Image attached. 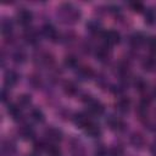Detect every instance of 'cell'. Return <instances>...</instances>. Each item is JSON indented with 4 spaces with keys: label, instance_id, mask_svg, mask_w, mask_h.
<instances>
[{
    "label": "cell",
    "instance_id": "obj_1",
    "mask_svg": "<svg viewBox=\"0 0 156 156\" xmlns=\"http://www.w3.org/2000/svg\"><path fill=\"white\" fill-rule=\"evenodd\" d=\"M56 18L60 23L66 26L76 24L82 18V10L73 2H61L56 7Z\"/></svg>",
    "mask_w": 156,
    "mask_h": 156
},
{
    "label": "cell",
    "instance_id": "obj_2",
    "mask_svg": "<svg viewBox=\"0 0 156 156\" xmlns=\"http://www.w3.org/2000/svg\"><path fill=\"white\" fill-rule=\"evenodd\" d=\"M33 62L37 67L40 68H52L55 63V57L49 51H38L34 55Z\"/></svg>",
    "mask_w": 156,
    "mask_h": 156
},
{
    "label": "cell",
    "instance_id": "obj_3",
    "mask_svg": "<svg viewBox=\"0 0 156 156\" xmlns=\"http://www.w3.org/2000/svg\"><path fill=\"white\" fill-rule=\"evenodd\" d=\"M84 98L85 99H83V100L85 102L87 111H88V113L90 116H96L98 117V116H102L105 113V106H104V104L101 101L91 98L90 95L84 96Z\"/></svg>",
    "mask_w": 156,
    "mask_h": 156
},
{
    "label": "cell",
    "instance_id": "obj_4",
    "mask_svg": "<svg viewBox=\"0 0 156 156\" xmlns=\"http://www.w3.org/2000/svg\"><path fill=\"white\" fill-rule=\"evenodd\" d=\"M33 18H34V15H33L32 10H29L27 7H20V9H17V11L15 13L16 23L22 26V27H26V28L29 27V24L32 23Z\"/></svg>",
    "mask_w": 156,
    "mask_h": 156
},
{
    "label": "cell",
    "instance_id": "obj_5",
    "mask_svg": "<svg viewBox=\"0 0 156 156\" xmlns=\"http://www.w3.org/2000/svg\"><path fill=\"white\" fill-rule=\"evenodd\" d=\"M101 39H102V44L107 45V46H115L117 44H119L121 41V34L118 30L116 29H105L101 33Z\"/></svg>",
    "mask_w": 156,
    "mask_h": 156
},
{
    "label": "cell",
    "instance_id": "obj_6",
    "mask_svg": "<svg viewBox=\"0 0 156 156\" xmlns=\"http://www.w3.org/2000/svg\"><path fill=\"white\" fill-rule=\"evenodd\" d=\"M44 136H45V140L49 141L50 144H56L63 139V132L57 127L50 126L44 130Z\"/></svg>",
    "mask_w": 156,
    "mask_h": 156
},
{
    "label": "cell",
    "instance_id": "obj_7",
    "mask_svg": "<svg viewBox=\"0 0 156 156\" xmlns=\"http://www.w3.org/2000/svg\"><path fill=\"white\" fill-rule=\"evenodd\" d=\"M41 34L44 38H46L48 40L52 41V43H57L60 39H61V35L58 33V30L56 29V27L51 23H45L43 24L41 29H40Z\"/></svg>",
    "mask_w": 156,
    "mask_h": 156
},
{
    "label": "cell",
    "instance_id": "obj_8",
    "mask_svg": "<svg viewBox=\"0 0 156 156\" xmlns=\"http://www.w3.org/2000/svg\"><path fill=\"white\" fill-rule=\"evenodd\" d=\"M106 124L112 132H116V133H121L127 129V123L117 116H108L106 118Z\"/></svg>",
    "mask_w": 156,
    "mask_h": 156
},
{
    "label": "cell",
    "instance_id": "obj_9",
    "mask_svg": "<svg viewBox=\"0 0 156 156\" xmlns=\"http://www.w3.org/2000/svg\"><path fill=\"white\" fill-rule=\"evenodd\" d=\"M18 136L22 140H33L35 136V130L29 123H22L17 129Z\"/></svg>",
    "mask_w": 156,
    "mask_h": 156
},
{
    "label": "cell",
    "instance_id": "obj_10",
    "mask_svg": "<svg viewBox=\"0 0 156 156\" xmlns=\"http://www.w3.org/2000/svg\"><path fill=\"white\" fill-rule=\"evenodd\" d=\"M17 151L16 143L12 139H4L1 141L0 156H15Z\"/></svg>",
    "mask_w": 156,
    "mask_h": 156
},
{
    "label": "cell",
    "instance_id": "obj_11",
    "mask_svg": "<svg viewBox=\"0 0 156 156\" xmlns=\"http://www.w3.org/2000/svg\"><path fill=\"white\" fill-rule=\"evenodd\" d=\"M76 76L82 82H88L95 77V72L90 66H78L76 71Z\"/></svg>",
    "mask_w": 156,
    "mask_h": 156
},
{
    "label": "cell",
    "instance_id": "obj_12",
    "mask_svg": "<svg viewBox=\"0 0 156 156\" xmlns=\"http://www.w3.org/2000/svg\"><path fill=\"white\" fill-rule=\"evenodd\" d=\"M94 56L99 62H107L111 57V48L105 44H101L94 50Z\"/></svg>",
    "mask_w": 156,
    "mask_h": 156
},
{
    "label": "cell",
    "instance_id": "obj_13",
    "mask_svg": "<svg viewBox=\"0 0 156 156\" xmlns=\"http://www.w3.org/2000/svg\"><path fill=\"white\" fill-rule=\"evenodd\" d=\"M93 121L90 118V115L87 113V112H76L73 116H72V122L73 124L77 127V128H80V129H84L85 126Z\"/></svg>",
    "mask_w": 156,
    "mask_h": 156
},
{
    "label": "cell",
    "instance_id": "obj_14",
    "mask_svg": "<svg viewBox=\"0 0 156 156\" xmlns=\"http://www.w3.org/2000/svg\"><path fill=\"white\" fill-rule=\"evenodd\" d=\"M0 29H1V34L4 38H11L13 34V21L7 16H2Z\"/></svg>",
    "mask_w": 156,
    "mask_h": 156
},
{
    "label": "cell",
    "instance_id": "obj_15",
    "mask_svg": "<svg viewBox=\"0 0 156 156\" xmlns=\"http://www.w3.org/2000/svg\"><path fill=\"white\" fill-rule=\"evenodd\" d=\"M129 143H130V145L134 149L141 150L146 145V139H145V136H144L143 133H140V132H133L130 134V136H129Z\"/></svg>",
    "mask_w": 156,
    "mask_h": 156
},
{
    "label": "cell",
    "instance_id": "obj_16",
    "mask_svg": "<svg viewBox=\"0 0 156 156\" xmlns=\"http://www.w3.org/2000/svg\"><path fill=\"white\" fill-rule=\"evenodd\" d=\"M20 80V74L15 69H7L4 74V85L7 89L13 88Z\"/></svg>",
    "mask_w": 156,
    "mask_h": 156
},
{
    "label": "cell",
    "instance_id": "obj_17",
    "mask_svg": "<svg viewBox=\"0 0 156 156\" xmlns=\"http://www.w3.org/2000/svg\"><path fill=\"white\" fill-rule=\"evenodd\" d=\"M132 107V101L128 96H119L116 102H115V108L117 112L124 115V113H128L129 110Z\"/></svg>",
    "mask_w": 156,
    "mask_h": 156
},
{
    "label": "cell",
    "instance_id": "obj_18",
    "mask_svg": "<svg viewBox=\"0 0 156 156\" xmlns=\"http://www.w3.org/2000/svg\"><path fill=\"white\" fill-rule=\"evenodd\" d=\"M83 132H84V134H85L87 136H89V138H91V139L99 138V136L102 134L101 127H100L98 123H95L94 121H90V122L85 126V128L83 129Z\"/></svg>",
    "mask_w": 156,
    "mask_h": 156
},
{
    "label": "cell",
    "instance_id": "obj_19",
    "mask_svg": "<svg viewBox=\"0 0 156 156\" xmlns=\"http://www.w3.org/2000/svg\"><path fill=\"white\" fill-rule=\"evenodd\" d=\"M39 37H40L39 32L35 28H32V27L26 28V30L23 33V39L29 45H37L39 43Z\"/></svg>",
    "mask_w": 156,
    "mask_h": 156
},
{
    "label": "cell",
    "instance_id": "obj_20",
    "mask_svg": "<svg viewBox=\"0 0 156 156\" xmlns=\"http://www.w3.org/2000/svg\"><path fill=\"white\" fill-rule=\"evenodd\" d=\"M23 108H21L16 102H11V104H7V107H6V111L9 113V116L16 121V122H20L22 118H23V112H22Z\"/></svg>",
    "mask_w": 156,
    "mask_h": 156
},
{
    "label": "cell",
    "instance_id": "obj_21",
    "mask_svg": "<svg viewBox=\"0 0 156 156\" xmlns=\"http://www.w3.org/2000/svg\"><path fill=\"white\" fill-rule=\"evenodd\" d=\"M129 43L134 49H138L140 46H143L144 44H146V37L141 33V32H135L130 35L129 38Z\"/></svg>",
    "mask_w": 156,
    "mask_h": 156
},
{
    "label": "cell",
    "instance_id": "obj_22",
    "mask_svg": "<svg viewBox=\"0 0 156 156\" xmlns=\"http://www.w3.org/2000/svg\"><path fill=\"white\" fill-rule=\"evenodd\" d=\"M11 60L16 63V65H23L27 61V52L24 49L22 48H17L12 55H11Z\"/></svg>",
    "mask_w": 156,
    "mask_h": 156
},
{
    "label": "cell",
    "instance_id": "obj_23",
    "mask_svg": "<svg viewBox=\"0 0 156 156\" xmlns=\"http://www.w3.org/2000/svg\"><path fill=\"white\" fill-rule=\"evenodd\" d=\"M62 90L67 96H76L78 94V85L73 80H65L62 85Z\"/></svg>",
    "mask_w": 156,
    "mask_h": 156
},
{
    "label": "cell",
    "instance_id": "obj_24",
    "mask_svg": "<svg viewBox=\"0 0 156 156\" xmlns=\"http://www.w3.org/2000/svg\"><path fill=\"white\" fill-rule=\"evenodd\" d=\"M144 22L147 26H154L156 23V7L149 6L144 11Z\"/></svg>",
    "mask_w": 156,
    "mask_h": 156
},
{
    "label": "cell",
    "instance_id": "obj_25",
    "mask_svg": "<svg viewBox=\"0 0 156 156\" xmlns=\"http://www.w3.org/2000/svg\"><path fill=\"white\" fill-rule=\"evenodd\" d=\"M29 116H30V119L37 122V123H44L45 122V115H44L43 110L39 107H32L29 111Z\"/></svg>",
    "mask_w": 156,
    "mask_h": 156
},
{
    "label": "cell",
    "instance_id": "obj_26",
    "mask_svg": "<svg viewBox=\"0 0 156 156\" xmlns=\"http://www.w3.org/2000/svg\"><path fill=\"white\" fill-rule=\"evenodd\" d=\"M85 27H87V30L89 33H91V34L102 33V30H101L102 29V26H101V23L98 20H90V21H88L87 24H85Z\"/></svg>",
    "mask_w": 156,
    "mask_h": 156
},
{
    "label": "cell",
    "instance_id": "obj_27",
    "mask_svg": "<svg viewBox=\"0 0 156 156\" xmlns=\"http://www.w3.org/2000/svg\"><path fill=\"white\" fill-rule=\"evenodd\" d=\"M16 104H17L21 108H27V107H29L30 104H32V96H30L29 94H26V93H24V94H21V95H18Z\"/></svg>",
    "mask_w": 156,
    "mask_h": 156
},
{
    "label": "cell",
    "instance_id": "obj_28",
    "mask_svg": "<svg viewBox=\"0 0 156 156\" xmlns=\"http://www.w3.org/2000/svg\"><path fill=\"white\" fill-rule=\"evenodd\" d=\"M78 58H77V56H74V55H67V56H65V58H63V66L66 67V68H69V69H74V68H77L78 67Z\"/></svg>",
    "mask_w": 156,
    "mask_h": 156
},
{
    "label": "cell",
    "instance_id": "obj_29",
    "mask_svg": "<svg viewBox=\"0 0 156 156\" xmlns=\"http://www.w3.org/2000/svg\"><path fill=\"white\" fill-rule=\"evenodd\" d=\"M45 154L46 156H62V150L57 144H48Z\"/></svg>",
    "mask_w": 156,
    "mask_h": 156
},
{
    "label": "cell",
    "instance_id": "obj_30",
    "mask_svg": "<svg viewBox=\"0 0 156 156\" xmlns=\"http://www.w3.org/2000/svg\"><path fill=\"white\" fill-rule=\"evenodd\" d=\"M155 67H156V60H155L152 56H149V57H146V58L143 61V68H144L145 71L151 72V71L155 69Z\"/></svg>",
    "mask_w": 156,
    "mask_h": 156
},
{
    "label": "cell",
    "instance_id": "obj_31",
    "mask_svg": "<svg viewBox=\"0 0 156 156\" xmlns=\"http://www.w3.org/2000/svg\"><path fill=\"white\" fill-rule=\"evenodd\" d=\"M134 87H135V89H136L138 91L143 93V91H145V90L147 89V82H146L145 79H143L141 77H138V78H135V80H134Z\"/></svg>",
    "mask_w": 156,
    "mask_h": 156
},
{
    "label": "cell",
    "instance_id": "obj_32",
    "mask_svg": "<svg viewBox=\"0 0 156 156\" xmlns=\"http://www.w3.org/2000/svg\"><path fill=\"white\" fill-rule=\"evenodd\" d=\"M128 6H129V9H130L132 11L138 12V13H141V12H144V11H145V6H144V4H143V2H140V1L128 2Z\"/></svg>",
    "mask_w": 156,
    "mask_h": 156
},
{
    "label": "cell",
    "instance_id": "obj_33",
    "mask_svg": "<svg viewBox=\"0 0 156 156\" xmlns=\"http://www.w3.org/2000/svg\"><path fill=\"white\" fill-rule=\"evenodd\" d=\"M146 45H147V49L151 54L156 55V35H151L146 39Z\"/></svg>",
    "mask_w": 156,
    "mask_h": 156
},
{
    "label": "cell",
    "instance_id": "obj_34",
    "mask_svg": "<svg viewBox=\"0 0 156 156\" xmlns=\"http://www.w3.org/2000/svg\"><path fill=\"white\" fill-rule=\"evenodd\" d=\"M107 155H108V149L102 144L98 145L94 149V156H107Z\"/></svg>",
    "mask_w": 156,
    "mask_h": 156
},
{
    "label": "cell",
    "instance_id": "obj_35",
    "mask_svg": "<svg viewBox=\"0 0 156 156\" xmlns=\"http://www.w3.org/2000/svg\"><path fill=\"white\" fill-rule=\"evenodd\" d=\"M123 154H124L123 147H121L118 145H115V146L108 149V155L110 156H123Z\"/></svg>",
    "mask_w": 156,
    "mask_h": 156
},
{
    "label": "cell",
    "instance_id": "obj_36",
    "mask_svg": "<svg viewBox=\"0 0 156 156\" xmlns=\"http://www.w3.org/2000/svg\"><path fill=\"white\" fill-rule=\"evenodd\" d=\"M34 151H45V149H46V146H48V144L45 143V141H43V140H35L34 141Z\"/></svg>",
    "mask_w": 156,
    "mask_h": 156
},
{
    "label": "cell",
    "instance_id": "obj_37",
    "mask_svg": "<svg viewBox=\"0 0 156 156\" xmlns=\"http://www.w3.org/2000/svg\"><path fill=\"white\" fill-rule=\"evenodd\" d=\"M29 82H30V84L37 89V88H39V85H40V77H38V76L33 74V76H30Z\"/></svg>",
    "mask_w": 156,
    "mask_h": 156
},
{
    "label": "cell",
    "instance_id": "obj_38",
    "mask_svg": "<svg viewBox=\"0 0 156 156\" xmlns=\"http://www.w3.org/2000/svg\"><path fill=\"white\" fill-rule=\"evenodd\" d=\"M9 98H10V91H9V89H7V88H2V90H1V101H2L4 104H6V102L9 101Z\"/></svg>",
    "mask_w": 156,
    "mask_h": 156
},
{
    "label": "cell",
    "instance_id": "obj_39",
    "mask_svg": "<svg viewBox=\"0 0 156 156\" xmlns=\"http://www.w3.org/2000/svg\"><path fill=\"white\" fill-rule=\"evenodd\" d=\"M150 151L152 154V156H156V140L152 143V145L150 146Z\"/></svg>",
    "mask_w": 156,
    "mask_h": 156
},
{
    "label": "cell",
    "instance_id": "obj_40",
    "mask_svg": "<svg viewBox=\"0 0 156 156\" xmlns=\"http://www.w3.org/2000/svg\"><path fill=\"white\" fill-rule=\"evenodd\" d=\"M27 156H40V155L38 152H33V154H28Z\"/></svg>",
    "mask_w": 156,
    "mask_h": 156
},
{
    "label": "cell",
    "instance_id": "obj_41",
    "mask_svg": "<svg viewBox=\"0 0 156 156\" xmlns=\"http://www.w3.org/2000/svg\"><path fill=\"white\" fill-rule=\"evenodd\" d=\"M154 98H155V99H156V88H155V89H154Z\"/></svg>",
    "mask_w": 156,
    "mask_h": 156
}]
</instances>
